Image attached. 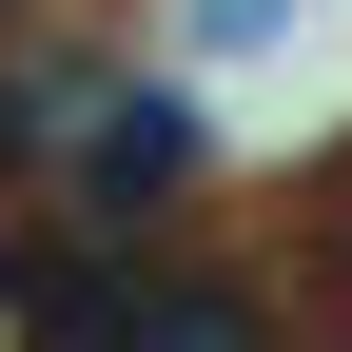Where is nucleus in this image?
I'll use <instances>...</instances> for the list:
<instances>
[{
	"label": "nucleus",
	"instance_id": "nucleus-1",
	"mask_svg": "<svg viewBox=\"0 0 352 352\" xmlns=\"http://www.w3.org/2000/svg\"><path fill=\"white\" fill-rule=\"evenodd\" d=\"M0 157H59L78 215H98V235H138V196L196 176V118H176L138 59H20V78H0Z\"/></svg>",
	"mask_w": 352,
	"mask_h": 352
}]
</instances>
